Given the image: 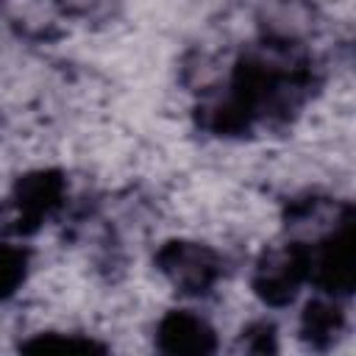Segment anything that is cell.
Wrapping results in <instances>:
<instances>
[{"instance_id":"2","label":"cell","mask_w":356,"mask_h":356,"mask_svg":"<svg viewBox=\"0 0 356 356\" xmlns=\"http://www.w3.org/2000/svg\"><path fill=\"white\" fill-rule=\"evenodd\" d=\"M161 345L167 350H211V331L192 314H172L161 323Z\"/></svg>"},{"instance_id":"3","label":"cell","mask_w":356,"mask_h":356,"mask_svg":"<svg viewBox=\"0 0 356 356\" xmlns=\"http://www.w3.org/2000/svg\"><path fill=\"white\" fill-rule=\"evenodd\" d=\"M22 267V259H19V253H14V250H0V295H6V292H11V286L19 281V270Z\"/></svg>"},{"instance_id":"1","label":"cell","mask_w":356,"mask_h":356,"mask_svg":"<svg viewBox=\"0 0 356 356\" xmlns=\"http://www.w3.org/2000/svg\"><path fill=\"white\" fill-rule=\"evenodd\" d=\"M353 253H350V236L345 231L334 234L325 245V250L320 253L317 261V273L320 281L328 286V292H348L350 289V278H353Z\"/></svg>"}]
</instances>
